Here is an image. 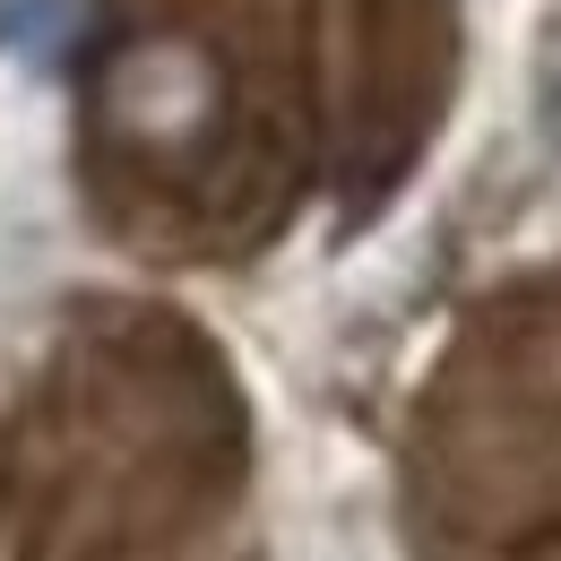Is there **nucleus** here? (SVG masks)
<instances>
[{
	"label": "nucleus",
	"instance_id": "2",
	"mask_svg": "<svg viewBox=\"0 0 561 561\" xmlns=\"http://www.w3.org/2000/svg\"><path fill=\"white\" fill-rule=\"evenodd\" d=\"M545 130H553V147H561V61H553V78H545Z\"/></svg>",
	"mask_w": 561,
	"mask_h": 561
},
{
	"label": "nucleus",
	"instance_id": "1",
	"mask_svg": "<svg viewBox=\"0 0 561 561\" xmlns=\"http://www.w3.org/2000/svg\"><path fill=\"white\" fill-rule=\"evenodd\" d=\"M70 35V0H0V61H53Z\"/></svg>",
	"mask_w": 561,
	"mask_h": 561
}]
</instances>
